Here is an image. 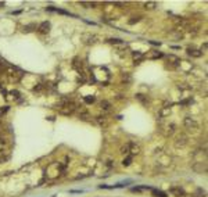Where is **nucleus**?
Instances as JSON below:
<instances>
[{
    "label": "nucleus",
    "mask_w": 208,
    "mask_h": 197,
    "mask_svg": "<svg viewBox=\"0 0 208 197\" xmlns=\"http://www.w3.org/2000/svg\"><path fill=\"white\" fill-rule=\"evenodd\" d=\"M169 191H171L172 194H175L176 197H180V196H183V194H185V191H183L180 187H171V189H169Z\"/></svg>",
    "instance_id": "nucleus-3"
},
{
    "label": "nucleus",
    "mask_w": 208,
    "mask_h": 197,
    "mask_svg": "<svg viewBox=\"0 0 208 197\" xmlns=\"http://www.w3.org/2000/svg\"><path fill=\"white\" fill-rule=\"evenodd\" d=\"M153 196L154 197H166V193H164L162 190H157V189H153Z\"/></svg>",
    "instance_id": "nucleus-5"
},
{
    "label": "nucleus",
    "mask_w": 208,
    "mask_h": 197,
    "mask_svg": "<svg viewBox=\"0 0 208 197\" xmlns=\"http://www.w3.org/2000/svg\"><path fill=\"white\" fill-rule=\"evenodd\" d=\"M110 43H115V44H119V43H122V40L121 39H110Z\"/></svg>",
    "instance_id": "nucleus-13"
},
{
    "label": "nucleus",
    "mask_w": 208,
    "mask_h": 197,
    "mask_svg": "<svg viewBox=\"0 0 208 197\" xmlns=\"http://www.w3.org/2000/svg\"><path fill=\"white\" fill-rule=\"evenodd\" d=\"M183 124H185L186 128H189V129H197L198 128V124H197L196 119L190 118V117H186L185 121H183Z\"/></svg>",
    "instance_id": "nucleus-1"
},
{
    "label": "nucleus",
    "mask_w": 208,
    "mask_h": 197,
    "mask_svg": "<svg viewBox=\"0 0 208 197\" xmlns=\"http://www.w3.org/2000/svg\"><path fill=\"white\" fill-rule=\"evenodd\" d=\"M149 186H136V187H132V191H143V190H149Z\"/></svg>",
    "instance_id": "nucleus-6"
},
{
    "label": "nucleus",
    "mask_w": 208,
    "mask_h": 197,
    "mask_svg": "<svg viewBox=\"0 0 208 197\" xmlns=\"http://www.w3.org/2000/svg\"><path fill=\"white\" fill-rule=\"evenodd\" d=\"M133 58H135L136 61H139L140 58H143V54H141L140 51H135V53H133Z\"/></svg>",
    "instance_id": "nucleus-11"
},
{
    "label": "nucleus",
    "mask_w": 208,
    "mask_h": 197,
    "mask_svg": "<svg viewBox=\"0 0 208 197\" xmlns=\"http://www.w3.org/2000/svg\"><path fill=\"white\" fill-rule=\"evenodd\" d=\"M39 31H40L42 33H47L50 31V22L49 21H44L40 24V27H39Z\"/></svg>",
    "instance_id": "nucleus-2"
},
{
    "label": "nucleus",
    "mask_w": 208,
    "mask_h": 197,
    "mask_svg": "<svg viewBox=\"0 0 208 197\" xmlns=\"http://www.w3.org/2000/svg\"><path fill=\"white\" fill-rule=\"evenodd\" d=\"M3 147H4V142H2V140H0V151L3 150Z\"/></svg>",
    "instance_id": "nucleus-14"
},
{
    "label": "nucleus",
    "mask_w": 208,
    "mask_h": 197,
    "mask_svg": "<svg viewBox=\"0 0 208 197\" xmlns=\"http://www.w3.org/2000/svg\"><path fill=\"white\" fill-rule=\"evenodd\" d=\"M129 146L132 147V149H130V153H132V155H135V154H139V147H137V146H135V144H133V143H130Z\"/></svg>",
    "instance_id": "nucleus-8"
},
{
    "label": "nucleus",
    "mask_w": 208,
    "mask_h": 197,
    "mask_svg": "<svg viewBox=\"0 0 208 197\" xmlns=\"http://www.w3.org/2000/svg\"><path fill=\"white\" fill-rule=\"evenodd\" d=\"M130 162H132V155H128V157L122 161V165H124V166H129Z\"/></svg>",
    "instance_id": "nucleus-7"
},
{
    "label": "nucleus",
    "mask_w": 208,
    "mask_h": 197,
    "mask_svg": "<svg viewBox=\"0 0 208 197\" xmlns=\"http://www.w3.org/2000/svg\"><path fill=\"white\" fill-rule=\"evenodd\" d=\"M100 107H101L103 110H108V108H110V103L105 101V100H104V101L100 103Z\"/></svg>",
    "instance_id": "nucleus-10"
},
{
    "label": "nucleus",
    "mask_w": 208,
    "mask_h": 197,
    "mask_svg": "<svg viewBox=\"0 0 208 197\" xmlns=\"http://www.w3.org/2000/svg\"><path fill=\"white\" fill-rule=\"evenodd\" d=\"M83 100H85V103H88V104H90V103H94V100H96V97H94V96H86Z\"/></svg>",
    "instance_id": "nucleus-9"
},
{
    "label": "nucleus",
    "mask_w": 208,
    "mask_h": 197,
    "mask_svg": "<svg viewBox=\"0 0 208 197\" xmlns=\"http://www.w3.org/2000/svg\"><path fill=\"white\" fill-rule=\"evenodd\" d=\"M144 6H146V8H154L155 6H157V3L155 2H147Z\"/></svg>",
    "instance_id": "nucleus-12"
},
{
    "label": "nucleus",
    "mask_w": 208,
    "mask_h": 197,
    "mask_svg": "<svg viewBox=\"0 0 208 197\" xmlns=\"http://www.w3.org/2000/svg\"><path fill=\"white\" fill-rule=\"evenodd\" d=\"M187 53L190 55H193V57H201V54H202L200 50H196V49H187Z\"/></svg>",
    "instance_id": "nucleus-4"
}]
</instances>
